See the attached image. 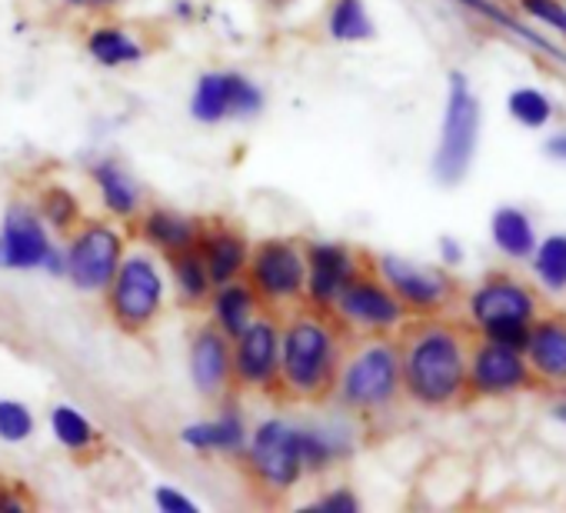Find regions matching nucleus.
<instances>
[{
    "label": "nucleus",
    "instance_id": "nucleus-1",
    "mask_svg": "<svg viewBox=\"0 0 566 513\" xmlns=\"http://www.w3.org/2000/svg\"><path fill=\"white\" fill-rule=\"evenodd\" d=\"M467 337L443 321L413 324L400 344V387L420 407H450L467 394Z\"/></svg>",
    "mask_w": 566,
    "mask_h": 513
},
{
    "label": "nucleus",
    "instance_id": "nucleus-2",
    "mask_svg": "<svg viewBox=\"0 0 566 513\" xmlns=\"http://www.w3.org/2000/svg\"><path fill=\"white\" fill-rule=\"evenodd\" d=\"M280 377L297 397H324L340 367V341L321 317L301 314L280 337Z\"/></svg>",
    "mask_w": 566,
    "mask_h": 513
},
{
    "label": "nucleus",
    "instance_id": "nucleus-3",
    "mask_svg": "<svg viewBox=\"0 0 566 513\" xmlns=\"http://www.w3.org/2000/svg\"><path fill=\"white\" fill-rule=\"evenodd\" d=\"M470 317L486 341L523 350L536 321V294L516 278L490 274L470 294Z\"/></svg>",
    "mask_w": 566,
    "mask_h": 513
},
{
    "label": "nucleus",
    "instance_id": "nucleus-4",
    "mask_svg": "<svg viewBox=\"0 0 566 513\" xmlns=\"http://www.w3.org/2000/svg\"><path fill=\"white\" fill-rule=\"evenodd\" d=\"M476 134H480V104L460 71L450 74V94H447V111H443V130H440V147L433 154V177L443 187H457L470 160L476 154Z\"/></svg>",
    "mask_w": 566,
    "mask_h": 513
},
{
    "label": "nucleus",
    "instance_id": "nucleus-5",
    "mask_svg": "<svg viewBox=\"0 0 566 513\" xmlns=\"http://www.w3.org/2000/svg\"><path fill=\"white\" fill-rule=\"evenodd\" d=\"M340 400L350 410H384L400 394V347L390 341H370L337 374Z\"/></svg>",
    "mask_w": 566,
    "mask_h": 513
},
{
    "label": "nucleus",
    "instance_id": "nucleus-6",
    "mask_svg": "<svg viewBox=\"0 0 566 513\" xmlns=\"http://www.w3.org/2000/svg\"><path fill=\"white\" fill-rule=\"evenodd\" d=\"M160 307H164V281L150 256L134 253L127 261H120L107 287V311L114 324L127 334H140L157 321Z\"/></svg>",
    "mask_w": 566,
    "mask_h": 513
},
{
    "label": "nucleus",
    "instance_id": "nucleus-7",
    "mask_svg": "<svg viewBox=\"0 0 566 513\" xmlns=\"http://www.w3.org/2000/svg\"><path fill=\"white\" fill-rule=\"evenodd\" d=\"M120 253H124V240L114 227L87 223L74 233L64 253V261H67L64 274L74 281L77 291H87V294L107 291L120 268Z\"/></svg>",
    "mask_w": 566,
    "mask_h": 513
},
{
    "label": "nucleus",
    "instance_id": "nucleus-8",
    "mask_svg": "<svg viewBox=\"0 0 566 513\" xmlns=\"http://www.w3.org/2000/svg\"><path fill=\"white\" fill-rule=\"evenodd\" d=\"M247 274L263 301H297L307 284V256L291 240H266L256 247Z\"/></svg>",
    "mask_w": 566,
    "mask_h": 513
},
{
    "label": "nucleus",
    "instance_id": "nucleus-9",
    "mask_svg": "<svg viewBox=\"0 0 566 513\" xmlns=\"http://www.w3.org/2000/svg\"><path fill=\"white\" fill-rule=\"evenodd\" d=\"M533 384V370L523 350H513L496 341H480L467 364V390L476 397H510Z\"/></svg>",
    "mask_w": 566,
    "mask_h": 513
},
{
    "label": "nucleus",
    "instance_id": "nucleus-10",
    "mask_svg": "<svg viewBox=\"0 0 566 513\" xmlns=\"http://www.w3.org/2000/svg\"><path fill=\"white\" fill-rule=\"evenodd\" d=\"M263 107V94L243 74L210 71L197 81L190 114L200 124H220L227 117H253Z\"/></svg>",
    "mask_w": 566,
    "mask_h": 513
},
{
    "label": "nucleus",
    "instance_id": "nucleus-11",
    "mask_svg": "<svg viewBox=\"0 0 566 513\" xmlns=\"http://www.w3.org/2000/svg\"><path fill=\"white\" fill-rule=\"evenodd\" d=\"M250 467L256 470V477L266 486H276V490L294 486L301 470H304L297 430L283 420L260 423L253 430V440H250Z\"/></svg>",
    "mask_w": 566,
    "mask_h": 513
},
{
    "label": "nucleus",
    "instance_id": "nucleus-12",
    "mask_svg": "<svg viewBox=\"0 0 566 513\" xmlns=\"http://www.w3.org/2000/svg\"><path fill=\"white\" fill-rule=\"evenodd\" d=\"M380 281L397 294V301L407 311H417V314L440 311L453 294V284L443 271H430V268L410 264L403 256H390V253L380 256Z\"/></svg>",
    "mask_w": 566,
    "mask_h": 513
},
{
    "label": "nucleus",
    "instance_id": "nucleus-13",
    "mask_svg": "<svg viewBox=\"0 0 566 513\" xmlns=\"http://www.w3.org/2000/svg\"><path fill=\"white\" fill-rule=\"evenodd\" d=\"M334 304H337V311L350 324H357L364 331H394L403 321V314H407V307L397 301V294L384 281L360 278V274H354L340 287Z\"/></svg>",
    "mask_w": 566,
    "mask_h": 513
},
{
    "label": "nucleus",
    "instance_id": "nucleus-14",
    "mask_svg": "<svg viewBox=\"0 0 566 513\" xmlns=\"http://www.w3.org/2000/svg\"><path fill=\"white\" fill-rule=\"evenodd\" d=\"M51 253V240L41 227V220L14 203L0 227V271H34L44 268Z\"/></svg>",
    "mask_w": 566,
    "mask_h": 513
},
{
    "label": "nucleus",
    "instance_id": "nucleus-15",
    "mask_svg": "<svg viewBox=\"0 0 566 513\" xmlns=\"http://www.w3.org/2000/svg\"><path fill=\"white\" fill-rule=\"evenodd\" d=\"M280 334L273 321H250L233 344V377L247 387H266L276 377Z\"/></svg>",
    "mask_w": 566,
    "mask_h": 513
},
{
    "label": "nucleus",
    "instance_id": "nucleus-16",
    "mask_svg": "<svg viewBox=\"0 0 566 513\" xmlns=\"http://www.w3.org/2000/svg\"><path fill=\"white\" fill-rule=\"evenodd\" d=\"M190 374L203 397H220L233 380V347L220 327L197 331L190 344Z\"/></svg>",
    "mask_w": 566,
    "mask_h": 513
},
{
    "label": "nucleus",
    "instance_id": "nucleus-17",
    "mask_svg": "<svg viewBox=\"0 0 566 513\" xmlns=\"http://www.w3.org/2000/svg\"><path fill=\"white\" fill-rule=\"evenodd\" d=\"M523 357L543 384L566 387V321L563 317H536L523 347Z\"/></svg>",
    "mask_w": 566,
    "mask_h": 513
},
{
    "label": "nucleus",
    "instance_id": "nucleus-18",
    "mask_svg": "<svg viewBox=\"0 0 566 513\" xmlns=\"http://www.w3.org/2000/svg\"><path fill=\"white\" fill-rule=\"evenodd\" d=\"M357 274L354 253L340 243H314L307 250V291L317 307H331L340 287Z\"/></svg>",
    "mask_w": 566,
    "mask_h": 513
},
{
    "label": "nucleus",
    "instance_id": "nucleus-19",
    "mask_svg": "<svg viewBox=\"0 0 566 513\" xmlns=\"http://www.w3.org/2000/svg\"><path fill=\"white\" fill-rule=\"evenodd\" d=\"M200 243V256L207 264V274H210V284H230L237 281V274L243 271L247 264V240L227 227H217L203 237H197Z\"/></svg>",
    "mask_w": 566,
    "mask_h": 513
},
{
    "label": "nucleus",
    "instance_id": "nucleus-20",
    "mask_svg": "<svg viewBox=\"0 0 566 513\" xmlns=\"http://www.w3.org/2000/svg\"><path fill=\"white\" fill-rule=\"evenodd\" d=\"M180 440L193 450H223V453H237L243 443H247V427H243V417L227 407L217 420H207V423H190L184 427Z\"/></svg>",
    "mask_w": 566,
    "mask_h": 513
},
{
    "label": "nucleus",
    "instance_id": "nucleus-21",
    "mask_svg": "<svg viewBox=\"0 0 566 513\" xmlns=\"http://www.w3.org/2000/svg\"><path fill=\"white\" fill-rule=\"evenodd\" d=\"M490 233L500 253H506L510 261H526L536 250V233L533 223L526 217V210L520 207H500L490 220Z\"/></svg>",
    "mask_w": 566,
    "mask_h": 513
},
{
    "label": "nucleus",
    "instance_id": "nucleus-22",
    "mask_svg": "<svg viewBox=\"0 0 566 513\" xmlns=\"http://www.w3.org/2000/svg\"><path fill=\"white\" fill-rule=\"evenodd\" d=\"M197 223L184 213H174V210H150L144 217V240L160 247L164 253H177V250H187L197 243Z\"/></svg>",
    "mask_w": 566,
    "mask_h": 513
},
{
    "label": "nucleus",
    "instance_id": "nucleus-23",
    "mask_svg": "<svg viewBox=\"0 0 566 513\" xmlns=\"http://www.w3.org/2000/svg\"><path fill=\"white\" fill-rule=\"evenodd\" d=\"M253 304H256V294L250 284H220L217 297H213V321L217 327L237 341L243 334V327L253 321Z\"/></svg>",
    "mask_w": 566,
    "mask_h": 513
},
{
    "label": "nucleus",
    "instance_id": "nucleus-24",
    "mask_svg": "<svg viewBox=\"0 0 566 513\" xmlns=\"http://www.w3.org/2000/svg\"><path fill=\"white\" fill-rule=\"evenodd\" d=\"M94 180H97L101 197H104V203H107V210H111V213H117V217H130V213L137 210V203H140V190H137V184L130 180V174H127V170H120L114 160H101V164L94 167Z\"/></svg>",
    "mask_w": 566,
    "mask_h": 513
},
{
    "label": "nucleus",
    "instance_id": "nucleus-25",
    "mask_svg": "<svg viewBox=\"0 0 566 513\" xmlns=\"http://www.w3.org/2000/svg\"><path fill=\"white\" fill-rule=\"evenodd\" d=\"M460 8H467V11H473V14H480L483 21H490V24H496V28H503L506 34H513V38H523L526 44H533L536 51H543L546 57H553V61H559V64H566V54L556 48V44H549L543 34H536V31H530V28H523L516 18H510L503 8H496L493 0H457Z\"/></svg>",
    "mask_w": 566,
    "mask_h": 513
},
{
    "label": "nucleus",
    "instance_id": "nucleus-26",
    "mask_svg": "<svg viewBox=\"0 0 566 513\" xmlns=\"http://www.w3.org/2000/svg\"><path fill=\"white\" fill-rule=\"evenodd\" d=\"M327 31L334 41L344 44H357V41H370L374 38V21L364 8V0H334L331 18H327Z\"/></svg>",
    "mask_w": 566,
    "mask_h": 513
},
{
    "label": "nucleus",
    "instance_id": "nucleus-27",
    "mask_svg": "<svg viewBox=\"0 0 566 513\" xmlns=\"http://www.w3.org/2000/svg\"><path fill=\"white\" fill-rule=\"evenodd\" d=\"M87 51L97 64L104 67H120V64H134L144 57L140 44L130 41L120 28H97L91 38H87Z\"/></svg>",
    "mask_w": 566,
    "mask_h": 513
},
{
    "label": "nucleus",
    "instance_id": "nucleus-28",
    "mask_svg": "<svg viewBox=\"0 0 566 513\" xmlns=\"http://www.w3.org/2000/svg\"><path fill=\"white\" fill-rule=\"evenodd\" d=\"M167 256H170L174 281H177L184 301H190V304L203 301L207 291H210V274H207V264H203L200 250L187 247V250H177V253H167Z\"/></svg>",
    "mask_w": 566,
    "mask_h": 513
},
{
    "label": "nucleus",
    "instance_id": "nucleus-29",
    "mask_svg": "<svg viewBox=\"0 0 566 513\" xmlns=\"http://www.w3.org/2000/svg\"><path fill=\"white\" fill-rule=\"evenodd\" d=\"M533 271L543 281L546 291L563 294L566 291V233H553L533 250Z\"/></svg>",
    "mask_w": 566,
    "mask_h": 513
},
{
    "label": "nucleus",
    "instance_id": "nucleus-30",
    "mask_svg": "<svg viewBox=\"0 0 566 513\" xmlns=\"http://www.w3.org/2000/svg\"><path fill=\"white\" fill-rule=\"evenodd\" d=\"M297 447H301L304 467L324 470L350 450V440H344L331 430H297Z\"/></svg>",
    "mask_w": 566,
    "mask_h": 513
},
{
    "label": "nucleus",
    "instance_id": "nucleus-31",
    "mask_svg": "<svg viewBox=\"0 0 566 513\" xmlns=\"http://www.w3.org/2000/svg\"><path fill=\"white\" fill-rule=\"evenodd\" d=\"M51 430L67 450H87L97 440L94 423L84 413H77L74 407H54L51 410Z\"/></svg>",
    "mask_w": 566,
    "mask_h": 513
},
{
    "label": "nucleus",
    "instance_id": "nucleus-32",
    "mask_svg": "<svg viewBox=\"0 0 566 513\" xmlns=\"http://www.w3.org/2000/svg\"><path fill=\"white\" fill-rule=\"evenodd\" d=\"M506 111L516 124L536 130V127H546L549 117H553V104L546 94L533 91V87H516L510 97H506Z\"/></svg>",
    "mask_w": 566,
    "mask_h": 513
},
{
    "label": "nucleus",
    "instance_id": "nucleus-33",
    "mask_svg": "<svg viewBox=\"0 0 566 513\" xmlns=\"http://www.w3.org/2000/svg\"><path fill=\"white\" fill-rule=\"evenodd\" d=\"M41 213H44L57 230H67L71 223H77L81 203H77V197H74L67 187H48L44 197H41Z\"/></svg>",
    "mask_w": 566,
    "mask_h": 513
},
{
    "label": "nucleus",
    "instance_id": "nucleus-34",
    "mask_svg": "<svg viewBox=\"0 0 566 513\" xmlns=\"http://www.w3.org/2000/svg\"><path fill=\"white\" fill-rule=\"evenodd\" d=\"M34 433V417L18 400H0V440L21 443Z\"/></svg>",
    "mask_w": 566,
    "mask_h": 513
},
{
    "label": "nucleus",
    "instance_id": "nucleus-35",
    "mask_svg": "<svg viewBox=\"0 0 566 513\" xmlns=\"http://www.w3.org/2000/svg\"><path fill=\"white\" fill-rule=\"evenodd\" d=\"M520 11L566 38V4H559V0H520Z\"/></svg>",
    "mask_w": 566,
    "mask_h": 513
},
{
    "label": "nucleus",
    "instance_id": "nucleus-36",
    "mask_svg": "<svg viewBox=\"0 0 566 513\" xmlns=\"http://www.w3.org/2000/svg\"><path fill=\"white\" fill-rule=\"evenodd\" d=\"M307 510H324V513H354L360 510V500L350 490H334L327 496H321L317 503H311Z\"/></svg>",
    "mask_w": 566,
    "mask_h": 513
},
{
    "label": "nucleus",
    "instance_id": "nucleus-37",
    "mask_svg": "<svg viewBox=\"0 0 566 513\" xmlns=\"http://www.w3.org/2000/svg\"><path fill=\"white\" fill-rule=\"evenodd\" d=\"M154 500H157V506L167 510V513H197V503H193L190 496H184L180 490H174V486H160V490L154 493Z\"/></svg>",
    "mask_w": 566,
    "mask_h": 513
},
{
    "label": "nucleus",
    "instance_id": "nucleus-38",
    "mask_svg": "<svg viewBox=\"0 0 566 513\" xmlns=\"http://www.w3.org/2000/svg\"><path fill=\"white\" fill-rule=\"evenodd\" d=\"M440 253H443V264H447V268H457V264L463 261V250H460V243H457L453 237H443V240H440Z\"/></svg>",
    "mask_w": 566,
    "mask_h": 513
},
{
    "label": "nucleus",
    "instance_id": "nucleus-39",
    "mask_svg": "<svg viewBox=\"0 0 566 513\" xmlns=\"http://www.w3.org/2000/svg\"><path fill=\"white\" fill-rule=\"evenodd\" d=\"M543 150H546V154H549L553 160L566 164V134H556V137H549Z\"/></svg>",
    "mask_w": 566,
    "mask_h": 513
},
{
    "label": "nucleus",
    "instance_id": "nucleus-40",
    "mask_svg": "<svg viewBox=\"0 0 566 513\" xmlns=\"http://www.w3.org/2000/svg\"><path fill=\"white\" fill-rule=\"evenodd\" d=\"M553 420H559V423H566V400H559V404L553 407Z\"/></svg>",
    "mask_w": 566,
    "mask_h": 513
},
{
    "label": "nucleus",
    "instance_id": "nucleus-41",
    "mask_svg": "<svg viewBox=\"0 0 566 513\" xmlns=\"http://www.w3.org/2000/svg\"><path fill=\"white\" fill-rule=\"evenodd\" d=\"M71 4H77V8H84V4H91V0H71Z\"/></svg>",
    "mask_w": 566,
    "mask_h": 513
}]
</instances>
